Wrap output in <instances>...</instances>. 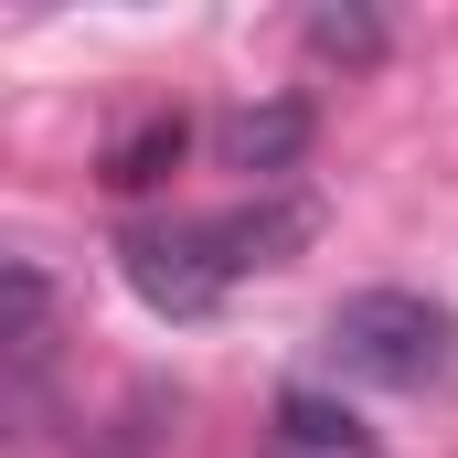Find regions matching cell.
<instances>
[{
  "label": "cell",
  "mask_w": 458,
  "mask_h": 458,
  "mask_svg": "<svg viewBox=\"0 0 458 458\" xmlns=\"http://www.w3.org/2000/svg\"><path fill=\"white\" fill-rule=\"evenodd\" d=\"M320 342H331V362H342L352 384H384V394L458 384V310L416 299V288H352Z\"/></svg>",
  "instance_id": "cell-1"
},
{
  "label": "cell",
  "mask_w": 458,
  "mask_h": 458,
  "mask_svg": "<svg viewBox=\"0 0 458 458\" xmlns=\"http://www.w3.org/2000/svg\"><path fill=\"white\" fill-rule=\"evenodd\" d=\"M117 267H128V288H139L160 320H214L225 288H234L214 225H139V234H117Z\"/></svg>",
  "instance_id": "cell-2"
},
{
  "label": "cell",
  "mask_w": 458,
  "mask_h": 458,
  "mask_svg": "<svg viewBox=\"0 0 458 458\" xmlns=\"http://www.w3.org/2000/svg\"><path fill=\"white\" fill-rule=\"evenodd\" d=\"M310 139H320V117L299 107V97H267V107H234L225 117V171H245L256 192H288V171L310 160Z\"/></svg>",
  "instance_id": "cell-3"
},
{
  "label": "cell",
  "mask_w": 458,
  "mask_h": 458,
  "mask_svg": "<svg viewBox=\"0 0 458 458\" xmlns=\"http://www.w3.org/2000/svg\"><path fill=\"white\" fill-rule=\"evenodd\" d=\"M214 245H225L234 277H256V267H288L310 234H320V203L310 192H256V203H234V214H203Z\"/></svg>",
  "instance_id": "cell-4"
},
{
  "label": "cell",
  "mask_w": 458,
  "mask_h": 458,
  "mask_svg": "<svg viewBox=\"0 0 458 458\" xmlns=\"http://www.w3.org/2000/svg\"><path fill=\"white\" fill-rule=\"evenodd\" d=\"M43 362H54V277L43 256H11V394L21 405L43 394Z\"/></svg>",
  "instance_id": "cell-5"
},
{
  "label": "cell",
  "mask_w": 458,
  "mask_h": 458,
  "mask_svg": "<svg viewBox=\"0 0 458 458\" xmlns=\"http://www.w3.org/2000/svg\"><path fill=\"white\" fill-rule=\"evenodd\" d=\"M182 149H192V117H182V107H149L107 149V192H160V182L182 171Z\"/></svg>",
  "instance_id": "cell-6"
},
{
  "label": "cell",
  "mask_w": 458,
  "mask_h": 458,
  "mask_svg": "<svg viewBox=\"0 0 458 458\" xmlns=\"http://www.w3.org/2000/svg\"><path fill=\"white\" fill-rule=\"evenodd\" d=\"M267 458H373V437L352 427V405H331V394H288Z\"/></svg>",
  "instance_id": "cell-7"
},
{
  "label": "cell",
  "mask_w": 458,
  "mask_h": 458,
  "mask_svg": "<svg viewBox=\"0 0 458 458\" xmlns=\"http://www.w3.org/2000/svg\"><path fill=\"white\" fill-rule=\"evenodd\" d=\"M310 54H320V64H384V21H373V11H310Z\"/></svg>",
  "instance_id": "cell-8"
}]
</instances>
